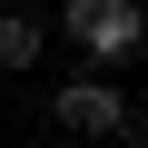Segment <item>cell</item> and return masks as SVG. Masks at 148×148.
I'll return each mask as SVG.
<instances>
[{
    "instance_id": "cell-1",
    "label": "cell",
    "mask_w": 148,
    "mask_h": 148,
    "mask_svg": "<svg viewBox=\"0 0 148 148\" xmlns=\"http://www.w3.org/2000/svg\"><path fill=\"white\" fill-rule=\"evenodd\" d=\"M49 128L59 138H109V148H138L148 138L138 109H128V89H119V69H89V59L49 89Z\"/></svg>"
},
{
    "instance_id": "cell-2",
    "label": "cell",
    "mask_w": 148,
    "mask_h": 148,
    "mask_svg": "<svg viewBox=\"0 0 148 148\" xmlns=\"http://www.w3.org/2000/svg\"><path fill=\"white\" fill-rule=\"evenodd\" d=\"M49 40H69L89 69H128L138 40H148V20H138V0H59L49 10Z\"/></svg>"
},
{
    "instance_id": "cell-3",
    "label": "cell",
    "mask_w": 148,
    "mask_h": 148,
    "mask_svg": "<svg viewBox=\"0 0 148 148\" xmlns=\"http://www.w3.org/2000/svg\"><path fill=\"white\" fill-rule=\"evenodd\" d=\"M40 49H49V20L40 10H0V79H30Z\"/></svg>"
}]
</instances>
